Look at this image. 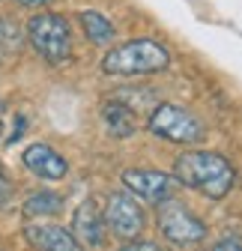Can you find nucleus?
Instances as JSON below:
<instances>
[{"instance_id": "20e7f679", "label": "nucleus", "mask_w": 242, "mask_h": 251, "mask_svg": "<svg viewBox=\"0 0 242 251\" xmlns=\"http://www.w3.org/2000/svg\"><path fill=\"white\" fill-rule=\"evenodd\" d=\"M146 129H149L153 138L168 141V144H179V147H197L206 138L203 123L192 111L179 108V105H170V102H162V105H156L149 111Z\"/></svg>"}, {"instance_id": "0eeeda50", "label": "nucleus", "mask_w": 242, "mask_h": 251, "mask_svg": "<svg viewBox=\"0 0 242 251\" xmlns=\"http://www.w3.org/2000/svg\"><path fill=\"white\" fill-rule=\"evenodd\" d=\"M123 185L126 192L146 201V203H162L168 198H173V188H176V179L173 174H165V171H153V168H135V171H126L123 174Z\"/></svg>"}, {"instance_id": "aec40b11", "label": "nucleus", "mask_w": 242, "mask_h": 251, "mask_svg": "<svg viewBox=\"0 0 242 251\" xmlns=\"http://www.w3.org/2000/svg\"><path fill=\"white\" fill-rule=\"evenodd\" d=\"M0 135H3V126H0Z\"/></svg>"}, {"instance_id": "1a4fd4ad", "label": "nucleus", "mask_w": 242, "mask_h": 251, "mask_svg": "<svg viewBox=\"0 0 242 251\" xmlns=\"http://www.w3.org/2000/svg\"><path fill=\"white\" fill-rule=\"evenodd\" d=\"M21 162L39 179H63L69 174V162L48 144H30L24 150V155H21Z\"/></svg>"}, {"instance_id": "9d476101", "label": "nucleus", "mask_w": 242, "mask_h": 251, "mask_svg": "<svg viewBox=\"0 0 242 251\" xmlns=\"http://www.w3.org/2000/svg\"><path fill=\"white\" fill-rule=\"evenodd\" d=\"M24 239L33 251H84L78 245V239L72 236L69 227L60 225H27L24 227Z\"/></svg>"}, {"instance_id": "6e6552de", "label": "nucleus", "mask_w": 242, "mask_h": 251, "mask_svg": "<svg viewBox=\"0 0 242 251\" xmlns=\"http://www.w3.org/2000/svg\"><path fill=\"white\" fill-rule=\"evenodd\" d=\"M72 236L78 239L81 248H105L108 245V225H105V215L96 206V201H84L75 215H72Z\"/></svg>"}, {"instance_id": "f257e3e1", "label": "nucleus", "mask_w": 242, "mask_h": 251, "mask_svg": "<svg viewBox=\"0 0 242 251\" xmlns=\"http://www.w3.org/2000/svg\"><path fill=\"white\" fill-rule=\"evenodd\" d=\"M173 179H176V185L192 188V192H197L209 201L227 198L230 188L236 185V174H233L230 162L209 150L179 152L173 162Z\"/></svg>"}, {"instance_id": "9b49d317", "label": "nucleus", "mask_w": 242, "mask_h": 251, "mask_svg": "<svg viewBox=\"0 0 242 251\" xmlns=\"http://www.w3.org/2000/svg\"><path fill=\"white\" fill-rule=\"evenodd\" d=\"M102 126L105 132L117 141H126L132 135H138V114L132 105L120 102V99H111L102 105Z\"/></svg>"}, {"instance_id": "4468645a", "label": "nucleus", "mask_w": 242, "mask_h": 251, "mask_svg": "<svg viewBox=\"0 0 242 251\" xmlns=\"http://www.w3.org/2000/svg\"><path fill=\"white\" fill-rule=\"evenodd\" d=\"M24 33H21V27L12 21V18H6V15H0V51H3V57L9 60V57H15L21 48H24Z\"/></svg>"}, {"instance_id": "f3484780", "label": "nucleus", "mask_w": 242, "mask_h": 251, "mask_svg": "<svg viewBox=\"0 0 242 251\" xmlns=\"http://www.w3.org/2000/svg\"><path fill=\"white\" fill-rule=\"evenodd\" d=\"M9 195H12L9 179H6V174H3V171H0V206H6V203H9Z\"/></svg>"}, {"instance_id": "ddd939ff", "label": "nucleus", "mask_w": 242, "mask_h": 251, "mask_svg": "<svg viewBox=\"0 0 242 251\" xmlns=\"http://www.w3.org/2000/svg\"><path fill=\"white\" fill-rule=\"evenodd\" d=\"M60 209H63V198H60L57 192H36V195H30L24 201V206H21V212L27 218H51Z\"/></svg>"}, {"instance_id": "423d86ee", "label": "nucleus", "mask_w": 242, "mask_h": 251, "mask_svg": "<svg viewBox=\"0 0 242 251\" xmlns=\"http://www.w3.org/2000/svg\"><path fill=\"white\" fill-rule=\"evenodd\" d=\"M105 225H108V233L117 236V239H138L144 230H146V212L144 206L138 203L135 195L129 192H111L108 201H105Z\"/></svg>"}, {"instance_id": "6ab92c4d", "label": "nucleus", "mask_w": 242, "mask_h": 251, "mask_svg": "<svg viewBox=\"0 0 242 251\" xmlns=\"http://www.w3.org/2000/svg\"><path fill=\"white\" fill-rule=\"evenodd\" d=\"M0 63H6V57H3V51H0Z\"/></svg>"}, {"instance_id": "f8f14e48", "label": "nucleus", "mask_w": 242, "mask_h": 251, "mask_svg": "<svg viewBox=\"0 0 242 251\" xmlns=\"http://www.w3.org/2000/svg\"><path fill=\"white\" fill-rule=\"evenodd\" d=\"M78 24H81V30H84V36H87L90 45H111L114 36H117L111 18H105L96 9H81L78 12Z\"/></svg>"}, {"instance_id": "f03ea898", "label": "nucleus", "mask_w": 242, "mask_h": 251, "mask_svg": "<svg viewBox=\"0 0 242 251\" xmlns=\"http://www.w3.org/2000/svg\"><path fill=\"white\" fill-rule=\"evenodd\" d=\"M170 66V51L159 39H129L123 45L111 48L102 57V72L114 78H141V75H159Z\"/></svg>"}, {"instance_id": "7ed1b4c3", "label": "nucleus", "mask_w": 242, "mask_h": 251, "mask_svg": "<svg viewBox=\"0 0 242 251\" xmlns=\"http://www.w3.org/2000/svg\"><path fill=\"white\" fill-rule=\"evenodd\" d=\"M24 39L48 66H66L72 60V27L60 12H39L27 21Z\"/></svg>"}, {"instance_id": "a211bd4d", "label": "nucleus", "mask_w": 242, "mask_h": 251, "mask_svg": "<svg viewBox=\"0 0 242 251\" xmlns=\"http://www.w3.org/2000/svg\"><path fill=\"white\" fill-rule=\"evenodd\" d=\"M18 6H24V9H42V6H51L54 0H15Z\"/></svg>"}, {"instance_id": "dca6fc26", "label": "nucleus", "mask_w": 242, "mask_h": 251, "mask_svg": "<svg viewBox=\"0 0 242 251\" xmlns=\"http://www.w3.org/2000/svg\"><path fill=\"white\" fill-rule=\"evenodd\" d=\"M209 251H242V239H236V236H224V239H218Z\"/></svg>"}, {"instance_id": "39448f33", "label": "nucleus", "mask_w": 242, "mask_h": 251, "mask_svg": "<svg viewBox=\"0 0 242 251\" xmlns=\"http://www.w3.org/2000/svg\"><path fill=\"white\" fill-rule=\"evenodd\" d=\"M156 218H159L162 236L173 245H194L206 236V222L197 218L186 203H179L173 198L156 203Z\"/></svg>"}, {"instance_id": "2eb2a0df", "label": "nucleus", "mask_w": 242, "mask_h": 251, "mask_svg": "<svg viewBox=\"0 0 242 251\" xmlns=\"http://www.w3.org/2000/svg\"><path fill=\"white\" fill-rule=\"evenodd\" d=\"M120 251H165V248L159 242H149V239H129V242H123Z\"/></svg>"}]
</instances>
